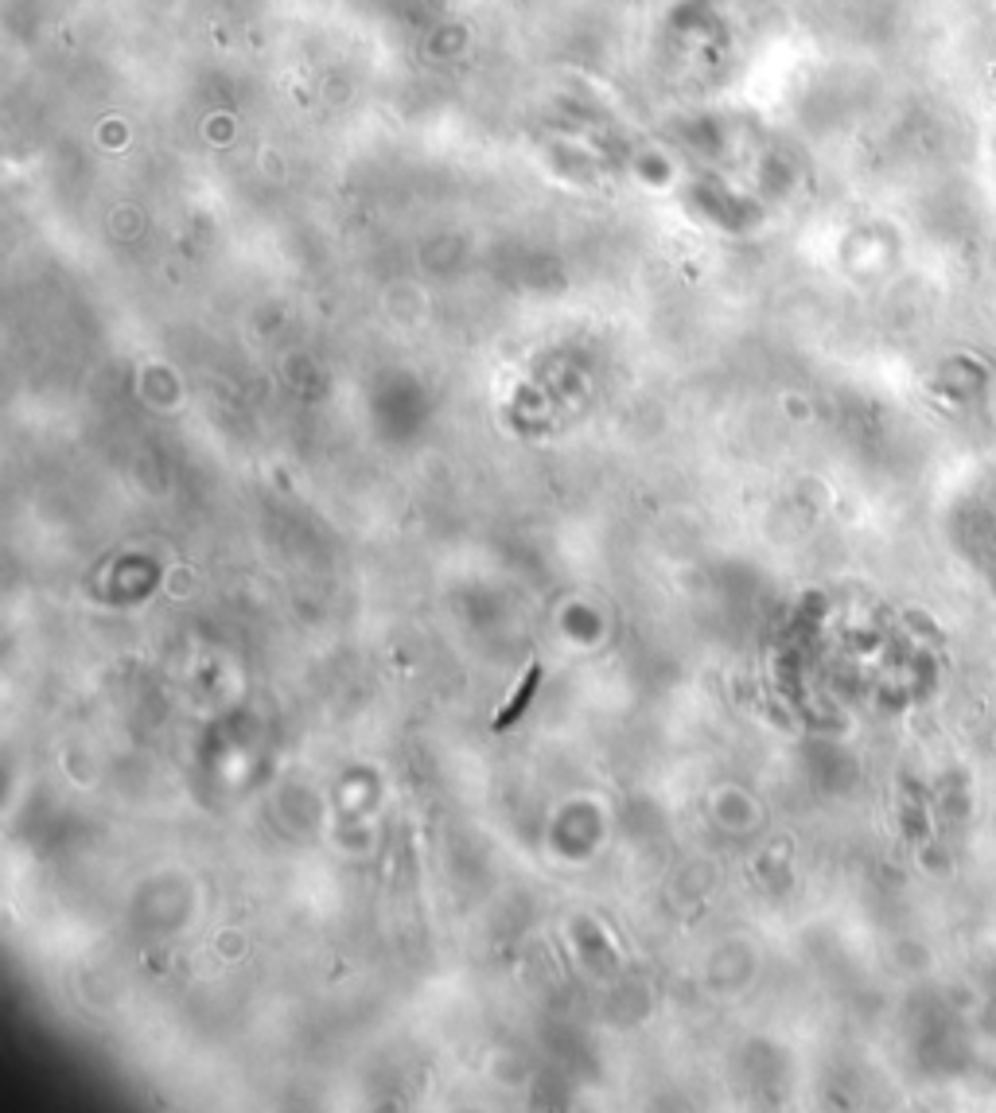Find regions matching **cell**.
Segmentation results:
<instances>
[{
    "mask_svg": "<svg viewBox=\"0 0 996 1113\" xmlns=\"http://www.w3.org/2000/svg\"><path fill=\"white\" fill-rule=\"evenodd\" d=\"M537 678H541V670H537V666H534V670L526 674V682H522V689H518V697H514V701H510V705H506V709H502V713H498V717H495V732H502V728H510L514 720L522 717V709H526V705H530V697H534Z\"/></svg>",
    "mask_w": 996,
    "mask_h": 1113,
    "instance_id": "6da1fadb",
    "label": "cell"
}]
</instances>
